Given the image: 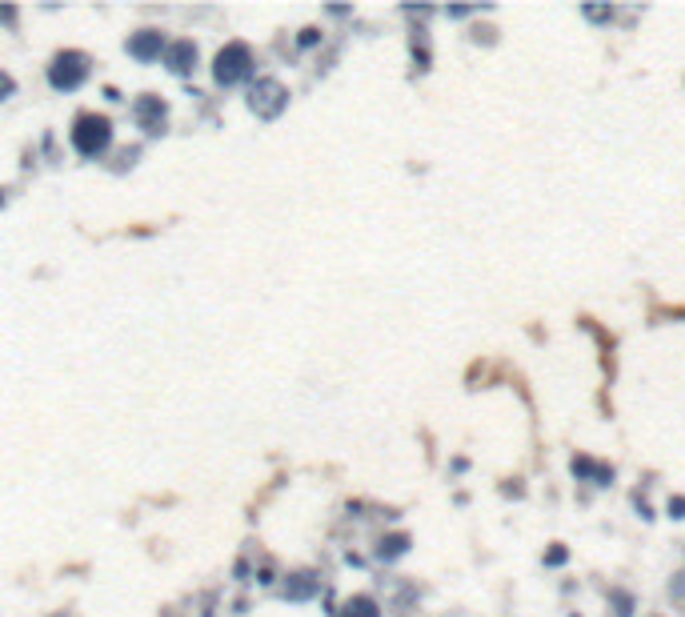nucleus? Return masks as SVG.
<instances>
[{
	"instance_id": "1",
	"label": "nucleus",
	"mask_w": 685,
	"mask_h": 617,
	"mask_svg": "<svg viewBox=\"0 0 685 617\" xmlns=\"http://www.w3.org/2000/svg\"><path fill=\"white\" fill-rule=\"evenodd\" d=\"M112 141V125L109 116H96V113H80L77 125H72V148L80 157H100Z\"/></svg>"
},
{
	"instance_id": "2",
	"label": "nucleus",
	"mask_w": 685,
	"mask_h": 617,
	"mask_svg": "<svg viewBox=\"0 0 685 617\" xmlns=\"http://www.w3.org/2000/svg\"><path fill=\"white\" fill-rule=\"evenodd\" d=\"M253 72V52H249V45H224L221 52H217V65H213V77H217V84H237L245 81Z\"/></svg>"
},
{
	"instance_id": "3",
	"label": "nucleus",
	"mask_w": 685,
	"mask_h": 617,
	"mask_svg": "<svg viewBox=\"0 0 685 617\" xmlns=\"http://www.w3.org/2000/svg\"><path fill=\"white\" fill-rule=\"evenodd\" d=\"M84 77H88V56L84 52H61L52 65H48V84L52 88H80L84 84Z\"/></svg>"
},
{
	"instance_id": "4",
	"label": "nucleus",
	"mask_w": 685,
	"mask_h": 617,
	"mask_svg": "<svg viewBox=\"0 0 685 617\" xmlns=\"http://www.w3.org/2000/svg\"><path fill=\"white\" fill-rule=\"evenodd\" d=\"M249 104H253V113L256 116H265V120H272V116L281 113L288 104V93L281 88V84L272 81V77H265V81H256L253 84V93H249Z\"/></svg>"
},
{
	"instance_id": "5",
	"label": "nucleus",
	"mask_w": 685,
	"mask_h": 617,
	"mask_svg": "<svg viewBox=\"0 0 685 617\" xmlns=\"http://www.w3.org/2000/svg\"><path fill=\"white\" fill-rule=\"evenodd\" d=\"M164 49H169V45H164V36H160L157 29H144V33L128 36V52H132L137 61H157Z\"/></svg>"
},
{
	"instance_id": "6",
	"label": "nucleus",
	"mask_w": 685,
	"mask_h": 617,
	"mask_svg": "<svg viewBox=\"0 0 685 617\" xmlns=\"http://www.w3.org/2000/svg\"><path fill=\"white\" fill-rule=\"evenodd\" d=\"M164 61H169L173 72H189V68L197 65V45H192V40H176V45L164 49Z\"/></svg>"
},
{
	"instance_id": "7",
	"label": "nucleus",
	"mask_w": 685,
	"mask_h": 617,
	"mask_svg": "<svg viewBox=\"0 0 685 617\" xmlns=\"http://www.w3.org/2000/svg\"><path fill=\"white\" fill-rule=\"evenodd\" d=\"M132 113H137V120H141L144 129H160V120H164V104H160V97H141Z\"/></svg>"
},
{
	"instance_id": "8",
	"label": "nucleus",
	"mask_w": 685,
	"mask_h": 617,
	"mask_svg": "<svg viewBox=\"0 0 685 617\" xmlns=\"http://www.w3.org/2000/svg\"><path fill=\"white\" fill-rule=\"evenodd\" d=\"M341 617H381V609H377L373 598H353L349 605L341 609Z\"/></svg>"
},
{
	"instance_id": "9",
	"label": "nucleus",
	"mask_w": 685,
	"mask_h": 617,
	"mask_svg": "<svg viewBox=\"0 0 685 617\" xmlns=\"http://www.w3.org/2000/svg\"><path fill=\"white\" fill-rule=\"evenodd\" d=\"M285 593H288L293 601H301V598H309V593H317V581H313L309 573H297V577L288 581V589H285Z\"/></svg>"
},
{
	"instance_id": "10",
	"label": "nucleus",
	"mask_w": 685,
	"mask_h": 617,
	"mask_svg": "<svg viewBox=\"0 0 685 617\" xmlns=\"http://www.w3.org/2000/svg\"><path fill=\"white\" fill-rule=\"evenodd\" d=\"M397 553H405V537H389V541H381V557H397Z\"/></svg>"
},
{
	"instance_id": "11",
	"label": "nucleus",
	"mask_w": 685,
	"mask_h": 617,
	"mask_svg": "<svg viewBox=\"0 0 685 617\" xmlns=\"http://www.w3.org/2000/svg\"><path fill=\"white\" fill-rule=\"evenodd\" d=\"M13 88H16L13 77H8V72H0V100H4V97H13Z\"/></svg>"
},
{
	"instance_id": "12",
	"label": "nucleus",
	"mask_w": 685,
	"mask_h": 617,
	"mask_svg": "<svg viewBox=\"0 0 685 617\" xmlns=\"http://www.w3.org/2000/svg\"><path fill=\"white\" fill-rule=\"evenodd\" d=\"M301 45H305V49H309V45H317V29H305V33H301Z\"/></svg>"
},
{
	"instance_id": "13",
	"label": "nucleus",
	"mask_w": 685,
	"mask_h": 617,
	"mask_svg": "<svg viewBox=\"0 0 685 617\" xmlns=\"http://www.w3.org/2000/svg\"><path fill=\"white\" fill-rule=\"evenodd\" d=\"M670 509H673V517H685V501H682V497H673Z\"/></svg>"
},
{
	"instance_id": "14",
	"label": "nucleus",
	"mask_w": 685,
	"mask_h": 617,
	"mask_svg": "<svg viewBox=\"0 0 685 617\" xmlns=\"http://www.w3.org/2000/svg\"><path fill=\"white\" fill-rule=\"evenodd\" d=\"M0 20H8V24H13V20H16V13H13V8H0Z\"/></svg>"
}]
</instances>
